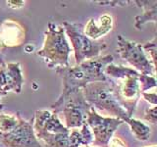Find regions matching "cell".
<instances>
[{
    "mask_svg": "<svg viewBox=\"0 0 157 147\" xmlns=\"http://www.w3.org/2000/svg\"><path fill=\"white\" fill-rule=\"evenodd\" d=\"M113 61V56L108 54L90 59L75 67L68 66L56 69V73L62 78L63 89L61 93L82 89L91 82L109 81L110 78L106 77L104 70Z\"/></svg>",
    "mask_w": 157,
    "mask_h": 147,
    "instance_id": "cell-1",
    "label": "cell"
},
{
    "mask_svg": "<svg viewBox=\"0 0 157 147\" xmlns=\"http://www.w3.org/2000/svg\"><path fill=\"white\" fill-rule=\"evenodd\" d=\"M86 101L93 109L106 112L111 118H117L125 122L128 118L126 110L118 102L115 93V81L113 80L107 81H95L86 85L82 88Z\"/></svg>",
    "mask_w": 157,
    "mask_h": 147,
    "instance_id": "cell-2",
    "label": "cell"
},
{
    "mask_svg": "<svg viewBox=\"0 0 157 147\" xmlns=\"http://www.w3.org/2000/svg\"><path fill=\"white\" fill-rule=\"evenodd\" d=\"M33 131L44 147H69L70 130L56 114L47 110H36L33 117Z\"/></svg>",
    "mask_w": 157,
    "mask_h": 147,
    "instance_id": "cell-3",
    "label": "cell"
},
{
    "mask_svg": "<svg viewBox=\"0 0 157 147\" xmlns=\"http://www.w3.org/2000/svg\"><path fill=\"white\" fill-rule=\"evenodd\" d=\"M71 48L66 39L65 31L62 26L48 23L47 31L44 32V42L37 55L41 57L48 68H65L69 65V55Z\"/></svg>",
    "mask_w": 157,
    "mask_h": 147,
    "instance_id": "cell-4",
    "label": "cell"
},
{
    "mask_svg": "<svg viewBox=\"0 0 157 147\" xmlns=\"http://www.w3.org/2000/svg\"><path fill=\"white\" fill-rule=\"evenodd\" d=\"M91 106L86 101L82 89L61 93L58 99L51 105L52 113H63L65 126L68 130L78 129L86 124L88 111Z\"/></svg>",
    "mask_w": 157,
    "mask_h": 147,
    "instance_id": "cell-5",
    "label": "cell"
},
{
    "mask_svg": "<svg viewBox=\"0 0 157 147\" xmlns=\"http://www.w3.org/2000/svg\"><path fill=\"white\" fill-rule=\"evenodd\" d=\"M62 27L71 40L77 65L90 59L98 57L100 52L107 47L106 43L97 42L85 36L82 32L83 26L82 24L64 22Z\"/></svg>",
    "mask_w": 157,
    "mask_h": 147,
    "instance_id": "cell-6",
    "label": "cell"
},
{
    "mask_svg": "<svg viewBox=\"0 0 157 147\" xmlns=\"http://www.w3.org/2000/svg\"><path fill=\"white\" fill-rule=\"evenodd\" d=\"M117 43V51L121 58L134 67L136 72L142 75L155 77L156 68L144 53L141 44L126 39L123 36H118Z\"/></svg>",
    "mask_w": 157,
    "mask_h": 147,
    "instance_id": "cell-7",
    "label": "cell"
},
{
    "mask_svg": "<svg viewBox=\"0 0 157 147\" xmlns=\"http://www.w3.org/2000/svg\"><path fill=\"white\" fill-rule=\"evenodd\" d=\"M86 123L92 132V144L94 146L107 147L114 132L124 122L117 118L102 117L91 107L88 111Z\"/></svg>",
    "mask_w": 157,
    "mask_h": 147,
    "instance_id": "cell-8",
    "label": "cell"
},
{
    "mask_svg": "<svg viewBox=\"0 0 157 147\" xmlns=\"http://www.w3.org/2000/svg\"><path fill=\"white\" fill-rule=\"evenodd\" d=\"M0 147H41L33 131V125L19 114V123L6 134L0 132Z\"/></svg>",
    "mask_w": 157,
    "mask_h": 147,
    "instance_id": "cell-9",
    "label": "cell"
},
{
    "mask_svg": "<svg viewBox=\"0 0 157 147\" xmlns=\"http://www.w3.org/2000/svg\"><path fill=\"white\" fill-rule=\"evenodd\" d=\"M139 77H129L124 80H120V82L115 81L117 100L130 117L134 114L141 95Z\"/></svg>",
    "mask_w": 157,
    "mask_h": 147,
    "instance_id": "cell-10",
    "label": "cell"
},
{
    "mask_svg": "<svg viewBox=\"0 0 157 147\" xmlns=\"http://www.w3.org/2000/svg\"><path fill=\"white\" fill-rule=\"evenodd\" d=\"M24 77L19 63H4L0 67V92L6 95L9 91L22 92Z\"/></svg>",
    "mask_w": 157,
    "mask_h": 147,
    "instance_id": "cell-11",
    "label": "cell"
},
{
    "mask_svg": "<svg viewBox=\"0 0 157 147\" xmlns=\"http://www.w3.org/2000/svg\"><path fill=\"white\" fill-rule=\"evenodd\" d=\"M114 26V21L110 15H101L98 18H91L83 26L82 32L88 38L97 40L110 32Z\"/></svg>",
    "mask_w": 157,
    "mask_h": 147,
    "instance_id": "cell-12",
    "label": "cell"
},
{
    "mask_svg": "<svg viewBox=\"0 0 157 147\" xmlns=\"http://www.w3.org/2000/svg\"><path fill=\"white\" fill-rule=\"evenodd\" d=\"M25 39V31L23 27L12 20L4 21L0 27V41L4 47L20 45Z\"/></svg>",
    "mask_w": 157,
    "mask_h": 147,
    "instance_id": "cell-13",
    "label": "cell"
},
{
    "mask_svg": "<svg viewBox=\"0 0 157 147\" xmlns=\"http://www.w3.org/2000/svg\"><path fill=\"white\" fill-rule=\"evenodd\" d=\"M137 6L144 8V14L135 17V28L140 29L144 24L152 22L156 24L157 20V1H135Z\"/></svg>",
    "mask_w": 157,
    "mask_h": 147,
    "instance_id": "cell-14",
    "label": "cell"
},
{
    "mask_svg": "<svg viewBox=\"0 0 157 147\" xmlns=\"http://www.w3.org/2000/svg\"><path fill=\"white\" fill-rule=\"evenodd\" d=\"M82 129L78 130L76 129L70 130V134H69V147H81L83 146H90L93 142V135L90 129L88 126L83 124Z\"/></svg>",
    "mask_w": 157,
    "mask_h": 147,
    "instance_id": "cell-15",
    "label": "cell"
},
{
    "mask_svg": "<svg viewBox=\"0 0 157 147\" xmlns=\"http://www.w3.org/2000/svg\"><path fill=\"white\" fill-rule=\"evenodd\" d=\"M104 74L107 77L115 78V80H124L129 77H139L140 73L136 72L135 69L125 67L122 65H114L113 63L107 65L104 70Z\"/></svg>",
    "mask_w": 157,
    "mask_h": 147,
    "instance_id": "cell-16",
    "label": "cell"
},
{
    "mask_svg": "<svg viewBox=\"0 0 157 147\" xmlns=\"http://www.w3.org/2000/svg\"><path fill=\"white\" fill-rule=\"evenodd\" d=\"M124 123H127L130 126L132 134L135 135L136 139L140 141H146L149 139L151 130L144 122L136 119H132V118H128Z\"/></svg>",
    "mask_w": 157,
    "mask_h": 147,
    "instance_id": "cell-17",
    "label": "cell"
},
{
    "mask_svg": "<svg viewBox=\"0 0 157 147\" xmlns=\"http://www.w3.org/2000/svg\"><path fill=\"white\" fill-rule=\"evenodd\" d=\"M19 123V114L17 116L5 115L0 113V132L6 134V132L12 130Z\"/></svg>",
    "mask_w": 157,
    "mask_h": 147,
    "instance_id": "cell-18",
    "label": "cell"
},
{
    "mask_svg": "<svg viewBox=\"0 0 157 147\" xmlns=\"http://www.w3.org/2000/svg\"><path fill=\"white\" fill-rule=\"evenodd\" d=\"M139 82H140L141 93L145 92V90H148L150 88L156 87V78H155V77H152V76H147V75L140 74Z\"/></svg>",
    "mask_w": 157,
    "mask_h": 147,
    "instance_id": "cell-19",
    "label": "cell"
},
{
    "mask_svg": "<svg viewBox=\"0 0 157 147\" xmlns=\"http://www.w3.org/2000/svg\"><path fill=\"white\" fill-rule=\"evenodd\" d=\"M156 37H154L151 41L146 42L144 45H142V49H144V53L148 54L149 57L151 58V63L156 68Z\"/></svg>",
    "mask_w": 157,
    "mask_h": 147,
    "instance_id": "cell-20",
    "label": "cell"
},
{
    "mask_svg": "<svg viewBox=\"0 0 157 147\" xmlns=\"http://www.w3.org/2000/svg\"><path fill=\"white\" fill-rule=\"evenodd\" d=\"M156 110H157L156 106H153L152 108L147 109L144 114V120L152 123V124H156L157 123V111Z\"/></svg>",
    "mask_w": 157,
    "mask_h": 147,
    "instance_id": "cell-21",
    "label": "cell"
},
{
    "mask_svg": "<svg viewBox=\"0 0 157 147\" xmlns=\"http://www.w3.org/2000/svg\"><path fill=\"white\" fill-rule=\"evenodd\" d=\"M96 3H99L100 5H110L112 7H116V6H121V7H125L128 4L131 3V1H95Z\"/></svg>",
    "mask_w": 157,
    "mask_h": 147,
    "instance_id": "cell-22",
    "label": "cell"
},
{
    "mask_svg": "<svg viewBox=\"0 0 157 147\" xmlns=\"http://www.w3.org/2000/svg\"><path fill=\"white\" fill-rule=\"evenodd\" d=\"M141 95L144 96V99L149 102L150 104H152L153 106H156L157 104V95L156 92H152V93H146V92H142Z\"/></svg>",
    "mask_w": 157,
    "mask_h": 147,
    "instance_id": "cell-23",
    "label": "cell"
},
{
    "mask_svg": "<svg viewBox=\"0 0 157 147\" xmlns=\"http://www.w3.org/2000/svg\"><path fill=\"white\" fill-rule=\"evenodd\" d=\"M107 147H126V144L119 137H112Z\"/></svg>",
    "mask_w": 157,
    "mask_h": 147,
    "instance_id": "cell-24",
    "label": "cell"
},
{
    "mask_svg": "<svg viewBox=\"0 0 157 147\" xmlns=\"http://www.w3.org/2000/svg\"><path fill=\"white\" fill-rule=\"evenodd\" d=\"M8 5H11L10 7L12 8H20V7H23L25 1H7Z\"/></svg>",
    "mask_w": 157,
    "mask_h": 147,
    "instance_id": "cell-25",
    "label": "cell"
},
{
    "mask_svg": "<svg viewBox=\"0 0 157 147\" xmlns=\"http://www.w3.org/2000/svg\"><path fill=\"white\" fill-rule=\"evenodd\" d=\"M4 59H3V55H2V53L0 52V67H1L3 64H4Z\"/></svg>",
    "mask_w": 157,
    "mask_h": 147,
    "instance_id": "cell-26",
    "label": "cell"
},
{
    "mask_svg": "<svg viewBox=\"0 0 157 147\" xmlns=\"http://www.w3.org/2000/svg\"><path fill=\"white\" fill-rule=\"evenodd\" d=\"M2 96H4V94H3V93L0 92V98H1ZM2 109H3V105L1 104V103H0V110H2Z\"/></svg>",
    "mask_w": 157,
    "mask_h": 147,
    "instance_id": "cell-27",
    "label": "cell"
},
{
    "mask_svg": "<svg viewBox=\"0 0 157 147\" xmlns=\"http://www.w3.org/2000/svg\"><path fill=\"white\" fill-rule=\"evenodd\" d=\"M4 48V46H3V44H2V42L0 41V49H3Z\"/></svg>",
    "mask_w": 157,
    "mask_h": 147,
    "instance_id": "cell-28",
    "label": "cell"
},
{
    "mask_svg": "<svg viewBox=\"0 0 157 147\" xmlns=\"http://www.w3.org/2000/svg\"><path fill=\"white\" fill-rule=\"evenodd\" d=\"M149 147H157L156 145H153V146H149Z\"/></svg>",
    "mask_w": 157,
    "mask_h": 147,
    "instance_id": "cell-29",
    "label": "cell"
},
{
    "mask_svg": "<svg viewBox=\"0 0 157 147\" xmlns=\"http://www.w3.org/2000/svg\"><path fill=\"white\" fill-rule=\"evenodd\" d=\"M85 147H91V146H85Z\"/></svg>",
    "mask_w": 157,
    "mask_h": 147,
    "instance_id": "cell-30",
    "label": "cell"
}]
</instances>
